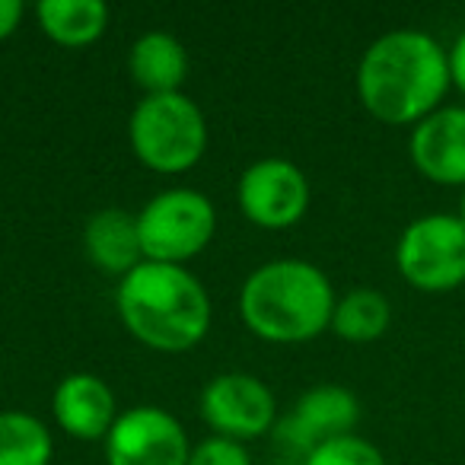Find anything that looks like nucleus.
Segmentation results:
<instances>
[{
  "instance_id": "obj_1",
  "label": "nucleus",
  "mask_w": 465,
  "mask_h": 465,
  "mask_svg": "<svg viewBox=\"0 0 465 465\" xmlns=\"http://www.w3.org/2000/svg\"><path fill=\"white\" fill-rule=\"evenodd\" d=\"M357 96L382 124L424 122L450 93V54L420 29H395L373 42L357 64Z\"/></svg>"
},
{
  "instance_id": "obj_2",
  "label": "nucleus",
  "mask_w": 465,
  "mask_h": 465,
  "mask_svg": "<svg viewBox=\"0 0 465 465\" xmlns=\"http://www.w3.org/2000/svg\"><path fill=\"white\" fill-rule=\"evenodd\" d=\"M115 306L124 329L163 354L194 348L211 329V297L185 265L141 262L118 281Z\"/></svg>"
},
{
  "instance_id": "obj_3",
  "label": "nucleus",
  "mask_w": 465,
  "mask_h": 465,
  "mask_svg": "<svg viewBox=\"0 0 465 465\" xmlns=\"http://www.w3.org/2000/svg\"><path fill=\"white\" fill-rule=\"evenodd\" d=\"M335 291L322 268L303 259H274L240 287V316L252 335L272 344H303L331 329Z\"/></svg>"
},
{
  "instance_id": "obj_4",
  "label": "nucleus",
  "mask_w": 465,
  "mask_h": 465,
  "mask_svg": "<svg viewBox=\"0 0 465 465\" xmlns=\"http://www.w3.org/2000/svg\"><path fill=\"white\" fill-rule=\"evenodd\" d=\"M128 137L147 169L163 175L188 173L207 150V118L185 93L143 96L131 112Z\"/></svg>"
},
{
  "instance_id": "obj_5",
  "label": "nucleus",
  "mask_w": 465,
  "mask_h": 465,
  "mask_svg": "<svg viewBox=\"0 0 465 465\" xmlns=\"http://www.w3.org/2000/svg\"><path fill=\"white\" fill-rule=\"evenodd\" d=\"M217 230V211L207 194L194 188H166L137 213L143 262L185 265L201 255Z\"/></svg>"
},
{
  "instance_id": "obj_6",
  "label": "nucleus",
  "mask_w": 465,
  "mask_h": 465,
  "mask_svg": "<svg viewBox=\"0 0 465 465\" xmlns=\"http://www.w3.org/2000/svg\"><path fill=\"white\" fill-rule=\"evenodd\" d=\"M399 274L424 293H450L465 284V223L456 213H424L401 230L395 246Z\"/></svg>"
},
{
  "instance_id": "obj_7",
  "label": "nucleus",
  "mask_w": 465,
  "mask_h": 465,
  "mask_svg": "<svg viewBox=\"0 0 465 465\" xmlns=\"http://www.w3.org/2000/svg\"><path fill=\"white\" fill-rule=\"evenodd\" d=\"M201 418L213 430V437L259 440L278 424V401L274 392L252 373H220L201 389Z\"/></svg>"
},
{
  "instance_id": "obj_8",
  "label": "nucleus",
  "mask_w": 465,
  "mask_h": 465,
  "mask_svg": "<svg viewBox=\"0 0 465 465\" xmlns=\"http://www.w3.org/2000/svg\"><path fill=\"white\" fill-rule=\"evenodd\" d=\"M103 443L109 465H188L192 456L182 420L160 405L122 411Z\"/></svg>"
},
{
  "instance_id": "obj_9",
  "label": "nucleus",
  "mask_w": 465,
  "mask_h": 465,
  "mask_svg": "<svg viewBox=\"0 0 465 465\" xmlns=\"http://www.w3.org/2000/svg\"><path fill=\"white\" fill-rule=\"evenodd\" d=\"M236 201L246 220L262 230H287L300 223L310 207V179L291 160L268 156L240 175Z\"/></svg>"
},
{
  "instance_id": "obj_10",
  "label": "nucleus",
  "mask_w": 465,
  "mask_h": 465,
  "mask_svg": "<svg viewBox=\"0 0 465 465\" xmlns=\"http://www.w3.org/2000/svg\"><path fill=\"white\" fill-rule=\"evenodd\" d=\"M357 420H361L357 395L338 382H319V386L306 389L293 411L274 424V437L284 440L293 450L310 452L325 440L354 433Z\"/></svg>"
},
{
  "instance_id": "obj_11",
  "label": "nucleus",
  "mask_w": 465,
  "mask_h": 465,
  "mask_svg": "<svg viewBox=\"0 0 465 465\" xmlns=\"http://www.w3.org/2000/svg\"><path fill=\"white\" fill-rule=\"evenodd\" d=\"M408 153L433 185L465 188V105H440L414 124Z\"/></svg>"
},
{
  "instance_id": "obj_12",
  "label": "nucleus",
  "mask_w": 465,
  "mask_h": 465,
  "mask_svg": "<svg viewBox=\"0 0 465 465\" xmlns=\"http://www.w3.org/2000/svg\"><path fill=\"white\" fill-rule=\"evenodd\" d=\"M52 414L58 427L74 440L96 443L105 440L118 420L115 392L96 373H71L58 382L52 395Z\"/></svg>"
},
{
  "instance_id": "obj_13",
  "label": "nucleus",
  "mask_w": 465,
  "mask_h": 465,
  "mask_svg": "<svg viewBox=\"0 0 465 465\" xmlns=\"http://www.w3.org/2000/svg\"><path fill=\"white\" fill-rule=\"evenodd\" d=\"M84 249L96 268L109 274H128L143 262L141 232H137V213L122 207H103L86 220Z\"/></svg>"
},
{
  "instance_id": "obj_14",
  "label": "nucleus",
  "mask_w": 465,
  "mask_h": 465,
  "mask_svg": "<svg viewBox=\"0 0 465 465\" xmlns=\"http://www.w3.org/2000/svg\"><path fill=\"white\" fill-rule=\"evenodd\" d=\"M128 71L147 96L182 93L188 77V52L169 33H143L128 52Z\"/></svg>"
},
{
  "instance_id": "obj_15",
  "label": "nucleus",
  "mask_w": 465,
  "mask_h": 465,
  "mask_svg": "<svg viewBox=\"0 0 465 465\" xmlns=\"http://www.w3.org/2000/svg\"><path fill=\"white\" fill-rule=\"evenodd\" d=\"M42 33L64 48H84L109 29V7L103 0H42L35 7Z\"/></svg>"
},
{
  "instance_id": "obj_16",
  "label": "nucleus",
  "mask_w": 465,
  "mask_h": 465,
  "mask_svg": "<svg viewBox=\"0 0 465 465\" xmlns=\"http://www.w3.org/2000/svg\"><path fill=\"white\" fill-rule=\"evenodd\" d=\"M389 322H392V303L386 293L373 287H357L344 293L331 312V331L351 344L376 341L389 331Z\"/></svg>"
},
{
  "instance_id": "obj_17",
  "label": "nucleus",
  "mask_w": 465,
  "mask_h": 465,
  "mask_svg": "<svg viewBox=\"0 0 465 465\" xmlns=\"http://www.w3.org/2000/svg\"><path fill=\"white\" fill-rule=\"evenodd\" d=\"M54 440L29 411H0V465H52Z\"/></svg>"
},
{
  "instance_id": "obj_18",
  "label": "nucleus",
  "mask_w": 465,
  "mask_h": 465,
  "mask_svg": "<svg viewBox=\"0 0 465 465\" xmlns=\"http://www.w3.org/2000/svg\"><path fill=\"white\" fill-rule=\"evenodd\" d=\"M303 465H386V459H382L380 446L357 433H348V437L325 440L316 450H310Z\"/></svg>"
},
{
  "instance_id": "obj_19",
  "label": "nucleus",
  "mask_w": 465,
  "mask_h": 465,
  "mask_svg": "<svg viewBox=\"0 0 465 465\" xmlns=\"http://www.w3.org/2000/svg\"><path fill=\"white\" fill-rule=\"evenodd\" d=\"M188 465H252L246 443L226 437H207L198 446H192Z\"/></svg>"
},
{
  "instance_id": "obj_20",
  "label": "nucleus",
  "mask_w": 465,
  "mask_h": 465,
  "mask_svg": "<svg viewBox=\"0 0 465 465\" xmlns=\"http://www.w3.org/2000/svg\"><path fill=\"white\" fill-rule=\"evenodd\" d=\"M450 80L459 93L465 96V33H459V39L452 42L450 52Z\"/></svg>"
},
{
  "instance_id": "obj_21",
  "label": "nucleus",
  "mask_w": 465,
  "mask_h": 465,
  "mask_svg": "<svg viewBox=\"0 0 465 465\" xmlns=\"http://www.w3.org/2000/svg\"><path fill=\"white\" fill-rule=\"evenodd\" d=\"M23 20V4L20 0H0V42L10 39Z\"/></svg>"
},
{
  "instance_id": "obj_22",
  "label": "nucleus",
  "mask_w": 465,
  "mask_h": 465,
  "mask_svg": "<svg viewBox=\"0 0 465 465\" xmlns=\"http://www.w3.org/2000/svg\"><path fill=\"white\" fill-rule=\"evenodd\" d=\"M456 217L465 223V188H462V198H459V211H456Z\"/></svg>"
}]
</instances>
